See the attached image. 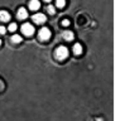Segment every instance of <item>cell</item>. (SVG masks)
Listing matches in <instances>:
<instances>
[{
  "label": "cell",
  "mask_w": 115,
  "mask_h": 121,
  "mask_svg": "<svg viewBox=\"0 0 115 121\" xmlns=\"http://www.w3.org/2000/svg\"><path fill=\"white\" fill-rule=\"evenodd\" d=\"M6 33V29L4 26H0V34H5Z\"/></svg>",
  "instance_id": "cell-16"
},
{
  "label": "cell",
  "mask_w": 115,
  "mask_h": 121,
  "mask_svg": "<svg viewBox=\"0 0 115 121\" xmlns=\"http://www.w3.org/2000/svg\"><path fill=\"white\" fill-rule=\"evenodd\" d=\"M41 8V3H39V0H30L29 1V9L30 10H38Z\"/></svg>",
  "instance_id": "cell-7"
},
{
  "label": "cell",
  "mask_w": 115,
  "mask_h": 121,
  "mask_svg": "<svg viewBox=\"0 0 115 121\" xmlns=\"http://www.w3.org/2000/svg\"><path fill=\"white\" fill-rule=\"evenodd\" d=\"M0 45H1V39H0Z\"/></svg>",
  "instance_id": "cell-18"
},
{
  "label": "cell",
  "mask_w": 115,
  "mask_h": 121,
  "mask_svg": "<svg viewBox=\"0 0 115 121\" xmlns=\"http://www.w3.org/2000/svg\"><path fill=\"white\" fill-rule=\"evenodd\" d=\"M55 57L58 60H64L68 57V49L64 45H60L58 48L55 51Z\"/></svg>",
  "instance_id": "cell-1"
},
{
  "label": "cell",
  "mask_w": 115,
  "mask_h": 121,
  "mask_svg": "<svg viewBox=\"0 0 115 121\" xmlns=\"http://www.w3.org/2000/svg\"><path fill=\"white\" fill-rule=\"evenodd\" d=\"M22 32L24 35L27 37H30L34 34V26L32 24H29V23H24V24L22 25Z\"/></svg>",
  "instance_id": "cell-2"
},
{
  "label": "cell",
  "mask_w": 115,
  "mask_h": 121,
  "mask_svg": "<svg viewBox=\"0 0 115 121\" xmlns=\"http://www.w3.org/2000/svg\"><path fill=\"white\" fill-rule=\"evenodd\" d=\"M32 19L34 20L36 24H43V23L46 22V15L42 14V13H37L32 17Z\"/></svg>",
  "instance_id": "cell-4"
},
{
  "label": "cell",
  "mask_w": 115,
  "mask_h": 121,
  "mask_svg": "<svg viewBox=\"0 0 115 121\" xmlns=\"http://www.w3.org/2000/svg\"><path fill=\"white\" fill-rule=\"evenodd\" d=\"M62 25H63V26H68V25H70V22H68L67 19H64V20L62 22Z\"/></svg>",
  "instance_id": "cell-14"
},
{
  "label": "cell",
  "mask_w": 115,
  "mask_h": 121,
  "mask_svg": "<svg viewBox=\"0 0 115 121\" xmlns=\"http://www.w3.org/2000/svg\"><path fill=\"white\" fill-rule=\"evenodd\" d=\"M38 38H39L42 42L48 40L49 38H51V30H49L48 28H42L39 30V33H38Z\"/></svg>",
  "instance_id": "cell-3"
},
{
  "label": "cell",
  "mask_w": 115,
  "mask_h": 121,
  "mask_svg": "<svg viewBox=\"0 0 115 121\" xmlns=\"http://www.w3.org/2000/svg\"><path fill=\"white\" fill-rule=\"evenodd\" d=\"M17 28H18V26H17V24H15V23H10V25H9V28H8V29H9V32L14 33L15 30H17Z\"/></svg>",
  "instance_id": "cell-12"
},
{
  "label": "cell",
  "mask_w": 115,
  "mask_h": 121,
  "mask_svg": "<svg viewBox=\"0 0 115 121\" xmlns=\"http://www.w3.org/2000/svg\"><path fill=\"white\" fill-rule=\"evenodd\" d=\"M72 51H74V54L75 56H80L82 53V45L78 44V43H76L74 47H72Z\"/></svg>",
  "instance_id": "cell-8"
},
{
  "label": "cell",
  "mask_w": 115,
  "mask_h": 121,
  "mask_svg": "<svg viewBox=\"0 0 115 121\" xmlns=\"http://www.w3.org/2000/svg\"><path fill=\"white\" fill-rule=\"evenodd\" d=\"M10 20V14L6 10H0V22H9Z\"/></svg>",
  "instance_id": "cell-6"
},
{
  "label": "cell",
  "mask_w": 115,
  "mask_h": 121,
  "mask_svg": "<svg viewBox=\"0 0 115 121\" xmlns=\"http://www.w3.org/2000/svg\"><path fill=\"white\" fill-rule=\"evenodd\" d=\"M4 87H5V85H4V82L1 81V79H0V92H1V91L4 90Z\"/></svg>",
  "instance_id": "cell-15"
},
{
  "label": "cell",
  "mask_w": 115,
  "mask_h": 121,
  "mask_svg": "<svg viewBox=\"0 0 115 121\" xmlns=\"http://www.w3.org/2000/svg\"><path fill=\"white\" fill-rule=\"evenodd\" d=\"M13 43H20L22 42V37L20 35H18V34H14L13 37H11V39H10Z\"/></svg>",
  "instance_id": "cell-10"
},
{
  "label": "cell",
  "mask_w": 115,
  "mask_h": 121,
  "mask_svg": "<svg viewBox=\"0 0 115 121\" xmlns=\"http://www.w3.org/2000/svg\"><path fill=\"white\" fill-rule=\"evenodd\" d=\"M62 38L64 40H67V42H71L72 39H74V33L70 32V30H66V32H63Z\"/></svg>",
  "instance_id": "cell-9"
},
{
  "label": "cell",
  "mask_w": 115,
  "mask_h": 121,
  "mask_svg": "<svg viewBox=\"0 0 115 121\" xmlns=\"http://www.w3.org/2000/svg\"><path fill=\"white\" fill-rule=\"evenodd\" d=\"M17 17H18V19H22V20H24V19L28 18V11H27L25 8H19Z\"/></svg>",
  "instance_id": "cell-5"
},
{
  "label": "cell",
  "mask_w": 115,
  "mask_h": 121,
  "mask_svg": "<svg viewBox=\"0 0 115 121\" xmlns=\"http://www.w3.org/2000/svg\"><path fill=\"white\" fill-rule=\"evenodd\" d=\"M47 11H48V13L51 14V15H53V14L56 13V10H55V6H52V5H48V6H47Z\"/></svg>",
  "instance_id": "cell-13"
},
{
  "label": "cell",
  "mask_w": 115,
  "mask_h": 121,
  "mask_svg": "<svg viewBox=\"0 0 115 121\" xmlns=\"http://www.w3.org/2000/svg\"><path fill=\"white\" fill-rule=\"evenodd\" d=\"M66 5V0H56V6L57 8H63Z\"/></svg>",
  "instance_id": "cell-11"
},
{
  "label": "cell",
  "mask_w": 115,
  "mask_h": 121,
  "mask_svg": "<svg viewBox=\"0 0 115 121\" xmlns=\"http://www.w3.org/2000/svg\"><path fill=\"white\" fill-rule=\"evenodd\" d=\"M44 1H47V3H49V1H52V0H44Z\"/></svg>",
  "instance_id": "cell-17"
}]
</instances>
